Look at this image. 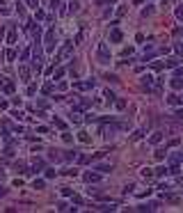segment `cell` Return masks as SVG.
I'll use <instances>...</instances> for the list:
<instances>
[{
	"label": "cell",
	"instance_id": "15",
	"mask_svg": "<svg viewBox=\"0 0 183 213\" xmlns=\"http://www.w3.org/2000/svg\"><path fill=\"white\" fill-rule=\"evenodd\" d=\"M160 140H163V133H160V131H156V133H153L151 138H149V142H151V144H158Z\"/></svg>",
	"mask_w": 183,
	"mask_h": 213
},
{
	"label": "cell",
	"instance_id": "14",
	"mask_svg": "<svg viewBox=\"0 0 183 213\" xmlns=\"http://www.w3.org/2000/svg\"><path fill=\"white\" fill-rule=\"evenodd\" d=\"M98 172H101V174H108V172H112V165H108V163H101V165H98Z\"/></svg>",
	"mask_w": 183,
	"mask_h": 213
},
{
	"label": "cell",
	"instance_id": "21",
	"mask_svg": "<svg viewBox=\"0 0 183 213\" xmlns=\"http://www.w3.org/2000/svg\"><path fill=\"white\" fill-rule=\"evenodd\" d=\"M44 186H46V183H44V179H34V181H32V188H37V190H41Z\"/></svg>",
	"mask_w": 183,
	"mask_h": 213
},
{
	"label": "cell",
	"instance_id": "17",
	"mask_svg": "<svg viewBox=\"0 0 183 213\" xmlns=\"http://www.w3.org/2000/svg\"><path fill=\"white\" fill-rule=\"evenodd\" d=\"M23 5H28L30 9H37L39 7V0H23Z\"/></svg>",
	"mask_w": 183,
	"mask_h": 213
},
{
	"label": "cell",
	"instance_id": "22",
	"mask_svg": "<svg viewBox=\"0 0 183 213\" xmlns=\"http://www.w3.org/2000/svg\"><path fill=\"white\" fill-rule=\"evenodd\" d=\"M103 96H105V101H108V103H112V101H115V94H112L110 90H105V92H103Z\"/></svg>",
	"mask_w": 183,
	"mask_h": 213
},
{
	"label": "cell",
	"instance_id": "6",
	"mask_svg": "<svg viewBox=\"0 0 183 213\" xmlns=\"http://www.w3.org/2000/svg\"><path fill=\"white\" fill-rule=\"evenodd\" d=\"M85 181L87 183H98V181H101V172H87L85 174Z\"/></svg>",
	"mask_w": 183,
	"mask_h": 213
},
{
	"label": "cell",
	"instance_id": "23",
	"mask_svg": "<svg viewBox=\"0 0 183 213\" xmlns=\"http://www.w3.org/2000/svg\"><path fill=\"white\" fill-rule=\"evenodd\" d=\"M165 156H167V149H158L156 151V161H163Z\"/></svg>",
	"mask_w": 183,
	"mask_h": 213
},
{
	"label": "cell",
	"instance_id": "52",
	"mask_svg": "<svg viewBox=\"0 0 183 213\" xmlns=\"http://www.w3.org/2000/svg\"><path fill=\"white\" fill-rule=\"evenodd\" d=\"M0 179H5V170L2 167H0Z\"/></svg>",
	"mask_w": 183,
	"mask_h": 213
},
{
	"label": "cell",
	"instance_id": "16",
	"mask_svg": "<svg viewBox=\"0 0 183 213\" xmlns=\"http://www.w3.org/2000/svg\"><path fill=\"white\" fill-rule=\"evenodd\" d=\"M121 37H124V34H121L119 30H112V32H110V39H112V41H121Z\"/></svg>",
	"mask_w": 183,
	"mask_h": 213
},
{
	"label": "cell",
	"instance_id": "45",
	"mask_svg": "<svg viewBox=\"0 0 183 213\" xmlns=\"http://www.w3.org/2000/svg\"><path fill=\"white\" fill-rule=\"evenodd\" d=\"M142 135H144V131H135V133H133V140H140Z\"/></svg>",
	"mask_w": 183,
	"mask_h": 213
},
{
	"label": "cell",
	"instance_id": "19",
	"mask_svg": "<svg viewBox=\"0 0 183 213\" xmlns=\"http://www.w3.org/2000/svg\"><path fill=\"white\" fill-rule=\"evenodd\" d=\"M53 122H55V126H57V128H62V131H67V124H64V122L60 119V117H53Z\"/></svg>",
	"mask_w": 183,
	"mask_h": 213
},
{
	"label": "cell",
	"instance_id": "12",
	"mask_svg": "<svg viewBox=\"0 0 183 213\" xmlns=\"http://www.w3.org/2000/svg\"><path fill=\"white\" fill-rule=\"evenodd\" d=\"M5 60H7V62H14V60H16V51H14V48H7V51H5Z\"/></svg>",
	"mask_w": 183,
	"mask_h": 213
},
{
	"label": "cell",
	"instance_id": "49",
	"mask_svg": "<svg viewBox=\"0 0 183 213\" xmlns=\"http://www.w3.org/2000/svg\"><path fill=\"white\" fill-rule=\"evenodd\" d=\"M174 117H176V119H183V110H176V112H174Z\"/></svg>",
	"mask_w": 183,
	"mask_h": 213
},
{
	"label": "cell",
	"instance_id": "10",
	"mask_svg": "<svg viewBox=\"0 0 183 213\" xmlns=\"http://www.w3.org/2000/svg\"><path fill=\"white\" fill-rule=\"evenodd\" d=\"M169 163H172V165H179V163H183V151H176V153H172V156H169Z\"/></svg>",
	"mask_w": 183,
	"mask_h": 213
},
{
	"label": "cell",
	"instance_id": "34",
	"mask_svg": "<svg viewBox=\"0 0 183 213\" xmlns=\"http://www.w3.org/2000/svg\"><path fill=\"white\" fill-rule=\"evenodd\" d=\"M142 176H144V179H151V176H153V172H151L149 167H146V170H142Z\"/></svg>",
	"mask_w": 183,
	"mask_h": 213
},
{
	"label": "cell",
	"instance_id": "53",
	"mask_svg": "<svg viewBox=\"0 0 183 213\" xmlns=\"http://www.w3.org/2000/svg\"><path fill=\"white\" fill-rule=\"evenodd\" d=\"M5 193H7V190H5V188H2V186H0V197H2V195H5Z\"/></svg>",
	"mask_w": 183,
	"mask_h": 213
},
{
	"label": "cell",
	"instance_id": "51",
	"mask_svg": "<svg viewBox=\"0 0 183 213\" xmlns=\"http://www.w3.org/2000/svg\"><path fill=\"white\" fill-rule=\"evenodd\" d=\"M144 2V0H133V5H142Z\"/></svg>",
	"mask_w": 183,
	"mask_h": 213
},
{
	"label": "cell",
	"instance_id": "35",
	"mask_svg": "<svg viewBox=\"0 0 183 213\" xmlns=\"http://www.w3.org/2000/svg\"><path fill=\"white\" fill-rule=\"evenodd\" d=\"M50 9H53V11L60 9V0H50Z\"/></svg>",
	"mask_w": 183,
	"mask_h": 213
},
{
	"label": "cell",
	"instance_id": "41",
	"mask_svg": "<svg viewBox=\"0 0 183 213\" xmlns=\"http://www.w3.org/2000/svg\"><path fill=\"white\" fill-rule=\"evenodd\" d=\"M169 103H172V105H179L181 99H179V96H169Z\"/></svg>",
	"mask_w": 183,
	"mask_h": 213
},
{
	"label": "cell",
	"instance_id": "43",
	"mask_svg": "<svg viewBox=\"0 0 183 213\" xmlns=\"http://www.w3.org/2000/svg\"><path fill=\"white\" fill-rule=\"evenodd\" d=\"M64 174H67V176H76V174H78V170H64Z\"/></svg>",
	"mask_w": 183,
	"mask_h": 213
},
{
	"label": "cell",
	"instance_id": "48",
	"mask_svg": "<svg viewBox=\"0 0 183 213\" xmlns=\"http://www.w3.org/2000/svg\"><path fill=\"white\" fill-rule=\"evenodd\" d=\"M117 0H98V5H115Z\"/></svg>",
	"mask_w": 183,
	"mask_h": 213
},
{
	"label": "cell",
	"instance_id": "26",
	"mask_svg": "<svg viewBox=\"0 0 183 213\" xmlns=\"http://www.w3.org/2000/svg\"><path fill=\"white\" fill-rule=\"evenodd\" d=\"M167 172H169V170H165V167H156V172H153V174H156V176H165Z\"/></svg>",
	"mask_w": 183,
	"mask_h": 213
},
{
	"label": "cell",
	"instance_id": "47",
	"mask_svg": "<svg viewBox=\"0 0 183 213\" xmlns=\"http://www.w3.org/2000/svg\"><path fill=\"white\" fill-rule=\"evenodd\" d=\"M149 14H153V7H146V9H142V16H149Z\"/></svg>",
	"mask_w": 183,
	"mask_h": 213
},
{
	"label": "cell",
	"instance_id": "18",
	"mask_svg": "<svg viewBox=\"0 0 183 213\" xmlns=\"http://www.w3.org/2000/svg\"><path fill=\"white\" fill-rule=\"evenodd\" d=\"M78 140H80V142H92L89 133H85V131H80V133H78Z\"/></svg>",
	"mask_w": 183,
	"mask_h": 213
},
{
	"label": "cell",
	"instance_id": "2",
	"mask_svg": "<svg viewBox=\"0 0 183 213\" xmlns=\"http://www.w3.org/2000/svg\"><path fill=\"white\" fill-rule=\"evenodd\" d=\"M96 57H98V62H101V64H108V62L112 60V55H110V48H108V44H105V41H101V44H98Z\"/></svg>",
	"mask_w": 183,
	"mask_h": 213
},
{
	"label": "cell",
	"instance_id": "11",
	"mask_svg": "<svg viewBox=\"0 0 183 213\" xmlns=\"http://www.w3.org/2000/svg\"><path fill=\"white\" fill-rule=\"evenodd\" d=\"M179 62H181V57H169V60L165 62V67H167V69H174V67H179Z\"/></svg>",
	"mask_w": 183,
	"mask_h": 213
},
{
	"label": "cell",
	"instance_id": "27",
	"mask_svg": "<svg viewBox=\"0 0 183 213\" xmlns=\"http://www.w3.org/2000/svg\"><path fill=\"white\" fill-rule=\"evenodd\" d=\"M174 51H176V55H179V57H183V44H181V41L174 46Z\"/></svg>",
	"mask_w": 183,
	"mask_h": 213
},
{
	"label": "cell",
	"instance_id": "13",
	"mask_svg": "<svg viewBox=\"0 0 183 213\" xmlns=\"http://www.w3.org/2000/svg\"><path fill=\"white\" fill-rule=\"evenodd\" d=\"M7 44H9V46H14V44H16V30H14V28L7 32Z\"/></svg>",
	"mask_w": 183,
	"mask_h": 213
},
{
	"label": "cell",
	"instance_id": "25",
	"mask_svg": "<svg viewBox=\"0 0 183 213\" xmlns=\"http://www.w3.org/2000/svg\"><path fill=\"white\" fill-rule=\"evenodd\" d=\"M50 92H53V82H48V85L41 87V94H50Z\"/></svg>",
	"mask_w": 183,
	"mask_h": 213
},
{
	"label": "cell",
	"instance_id": "50",
	"mask_svg": "<svg viewBox=\"0 0 183 213\" xmlns=\"http://www.w3.org/2000/svg\"><path fill=\"white\" fill-rule=\"evenodd\" d=\"M0 14H2V16H7V14H9V7H0Z\"/></svg>",
	"mask_w": 183,
	"mask_h": 213
},
{
	"label": "cell",
	"instance_id": "1",
	"mask_svg": "<svg viewBox=\"0 0 183 213\" xmlns=\"http://www.w3.org/2000/svg\"><path fill=\"white\" fill-rule=\"evenodd\" d=\"M73 53V41H67V44L62 46L60 51H57V55H55V64H60V62H64L69 55Z\"/></svg>",
	"mask_w": 183,
	"mask_h": 213
},
{
	"label": "cell",
	"instance_id": "32",
	"mask_svg": "<svg viewBox=\"0 0 183 213\" xmlns=\"http://www.w3.org/2000/svg\"><path fill=\"white\" fill-rule=\"evenodd\" d=\"M14 167H16V172H25V163H21V161H19V163H16V165H14Z\"/></svg>",
	"mask_w": 183,
	"mask_h": 213
},
{
	"label": "cell",
	"instance_id": "24",
	"mask_svg": "<svg viewBox=\"0 0 183 213\" xmlns=\"http://www.w3.org/2000/svg\"><path fill=\"white\" fill-rule=\"evenodd\" d=\"M11 117H14V119H25V115H23L21 110H11Z\"/></svg>",
	"mask_w": 183,
	"mask_h": 213
},
{
	"label": "cell",
	"instance_id": "42",
	"mask_svg": "<svg viewBox=\"0 0 183 213\" xmlns=\"http://www.w3.org/2000/svg\"><path fill=\"white\" fill-rule=\"evenodd\" d=\"M169 172H172V174H179L181 167H179V165H172V167H169Z\"/></svg>",
	"mask_w": 183,
	"mask_h": 213
},
{
	"label": "cell",
	"instance_id": "29",
	"mask_svg": "<svg viewBox=\"0 0 183 213\" xmlns=\"http://www.w3.org/2000/svg\"><path fill=\"white\" fill-rule=\"evenodd\" d=\"M16 11H19V16H21V19H25V9H23V5H21V2L16 5Z\"/></svg>",
	"mask_w": 183,
	"mask_h": 213
},
{
	"label": "cell",
	"instance_id": "3",
	"mask_svg": "<svg viewBox=\"0 0 183 213\" xmlns=\"http://www.w3.org/2000/svg\"><path fill=\"white\" fill-rule=\"evenodd\" d=\"M44 41H46V51H53V48H55V30H48V32H46V37H44Z\"/></svg>",
	"mask_w": 183,
	"mask_h": 213
},
{
	"label": "cell",
	"instance_id": "20",
	"mask_svg": "<svg viewBox=\"0 0 183 213\" xmlns=\"http://www.w3.org/2000/svg\"><path fill=\"white\" fill-rule=\"evenodd\" d=\"M78 9H80V5L76 2V0H71V2H69V11H71V14H76Z\"/></svg>",
	"mask_w": 183,
	"mask_h": 213
},
{
	"label": "cell",
	"instance_id": "30",
	"mask_svg": "<svg viewBox=\"0 0 183 213\" xmlns=\"http://www.w3.org/2000/svg\"><path fill=\"white\" fill-rule=\"evenodd\" d=\"M71 122H76V124H80V122H82V117L78 115V110H76L73 115H71Z\"/></svg>",
	"mask_w": 183,
	"mask_h": 213
},
{
	"label": "cell",
	"instance_id": "33",
	"mask_svg": "<svg viewBox=\"0 0 183 213\" xmlns=\"http://www.w3.org/2000/svg\"><path fill=\"white\" fill-rule=\"evenodd\" d=\"M57 172H55V170H53V167H48V170H46V179H53V176H55Z\"/></svg>",
	"mask_w": 183,
	"mask_h": 213
},
{
	"label": "cell",
	"instance_id": "39",
	"mask_svg": "<svg viewBox=\"0 0 183 213\" xmlns=\"http://www.w3.org/2000/svg\"><path fill=\"white\" fill-rule=\"evenodd\" d=\"M64 158H67V161H73V158H76V151H67V153H64Z\"/></svg>",
	"mask_w": 183,
	"mask_h": 213
},
{
	"label": "cell",
	"instance_id": "31",
	"mask_svg": "<svg viewBox=\"0 0 183 213\" xmlns=\"http://www.w3.org/2000/svg\"><path fill=\"white\" fill-rule=\"evenodd\" d=\"M71 202H73L76 206H80V204H82V197H78V195H71Z\"/></svg>",
	"mask_w": 183,
	"mask_h": 213
},
{
	"label": "cell",
	"instance_id": "38",
	"mask_svg": "<svg viewBox=\"0 0 183 213\" xmlns=\"http://www.w3.org/2000/svg\"><path fill=\"white\" fill-rule=\"evenodd\" d=\"M62 76H64V69H57V71H55V73H53V78H57V80H60V78H62Z\"/></svg>",
	"mask_w": 183,
	"mask_h": 213
},
{
	"label": "cell",
	"instance_id": "54",
	"mask_svg": "<svg viewBox=\"0 0 183 213\" xmlns=\"http://www.w3.org/2000/svg\"><path fill=\"white\" fill-rule=\"evenodd\" d=\"M2 5H5V0H0V7H2Z\"/></svg>",
	"mask_w": 183,
	"mask_h": 213
},
{
	"label": "cell",
	"instance_id": "7",
	"mask_svg": "<svg viewBox=\"0 0 183 213\" xmlns=\"http://www.w3.org/2000/svg\"><path fill=\"white\" fill-rule=\"evenodd\" d=\"M169 87H172V90H181L183 87V78L181 76H174V78L169 80Z\"/></svg>",
	"mask_w": 183,
	"mask_h": 213
},
{
	"label": "cell",
	"instance_id": "9",
	"mask_svg": "<svg viewBox=\"0 0 183 213\" xmlns=\"http://www.w3.org/2000/svg\"><path fill=\"white\" fill-rule=\"evenodd\" d=\"M19 76H21V80H23V82H28V80H30V69L23 64V67L19 69Z\"/></svg>",
	"mask_w": 183,
	"mask_h": 213
},
{
	"label": "cell",
	"instance_id": "40",
	"mask_svg": "<svg viewBox=\"0 0 183 213\" xmlns=\"http://www.w3.org/2000/svg\"><path fill=\"white\" fill-rule=\"evenodd\" d=\"M126 108V101H124V99H119V101H117V110H124Z\"/></svg>",
	"mask_w": 183,
	"mask_h": 213
},
{
	"label": "cell",
	"instance_id": "46",
	"mask_svg": "<svg viewBox=\"0 0 183 213\" xmlns=\"http://www.w3.org/2000/svg\"><path fill=\"white\" fill-rule=\"evenodd\" d=\"M57 211H69V206L64 204V202H60V204H57Z\"/></svg>",
	"mask_w": 183,
	"mask_h": 213
},
{
	"label": "cell",
	"instance_id": "8",
	"mask_svg": "<svg viewBox=\"0 0 183 213\" xmlns=\"http://www.w3.org/2000/svg\"><path fill=\"white\" fill-rule=\"evenodd\" d=\"M0 87H2V90L7 92V94H14V85H11V82H7V80L2 78V76H0Z\"/></svg>",
	"mask_w": 183,
	"mask_h": 213
},
{
	"label": "cell",
	"instance_id": "5",
	"mask_svg": "<svg viewBox=\"0 0 183 213\" xmlns=\"http://www.w3.org/2000/svg\"><path fill=\"white\" fill-rule=\"evenodd\" d=\"M142 87H144L146 92H151V90H153V76H149V73L142 76Z\"/></svg>",
	"mask_w": 183,
	"mask_h": 213
},
{
	"label": "cell",
	"instance_id": "4",
	"mask_svg": "<svg viewBox=\"0 0 183 213\" xmlns=\"http://www.w3.org/2000/svg\"><path fill=\"white\" fill-rule=\"evenodd\" d=\"M94 85H96V82L94 80H82V82H76V90H80V92H87V90H94Z\"/></svg>",
	"mask_w": 183,
	"mask_h": 213
},
{
	"label": "cell",
	"instance_id": "28",
	"mask_svg": "<svg viewBox=\"0 0 183 213\" xmlns=\"http://www.w3.org/2000/svg\"><path fill=\"white\" fill-rule=\"evenodd\" d=\"M62 140L67 142V144H71V142H73V135H71V133H64V135H62Z\"/></svg>",
	"mask_w": 183,
	"mask_h": 213
},
{
	"label": "cell",
	"instance_id": "36",
	"mask_svg": "<svg viewBox=\"0 0 183 213\" xmlns=\"http://www.w3.org/2000/svg\"><path fill=\"white\" fill-rule=\"evenodd\" d=\"M28 57H30V48H25V51H23V53H21V60H23V62H25V60H28Z\"/></svg>",
	"mask_w": 183,
	"mask_h": 213
},
{
	"label": "cell",
	"instance_id": "44",
	"mask_svg": "<svg viewBox=\"0 0 183 213\" xmlns=\"http://www.w3.org/2000/svg\"><path fill=\"white\" fill-rule=\"evenodd\" d=\"M34 92H37V85H28V94H30V96H32Z\"/></svg>",
	"mask_w": 183,
	"mask_h": 213
},
{
	"label": "cell",
	"instance_id": "37",
	"mask_svg": "<svg viewBox=\"0 0 183 213\" xmlns=\"http://www.w3.org/2000/svg\"><path fill=\"white\" fill-rule=\"evenodd\" d=\"M62 195H64V197H71L73 190H71V188H62Z\"/></svg>",
	"mask_w": 183,
	"mask_h": 213
}]
</instances>
